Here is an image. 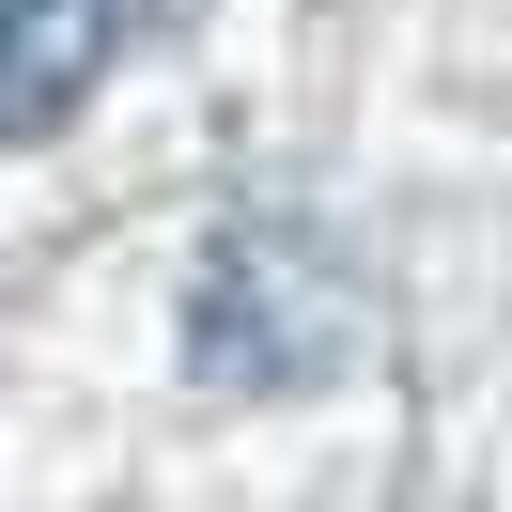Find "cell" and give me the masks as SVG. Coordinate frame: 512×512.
<instances>
[{
  "label": "cell",
  "mask_w": 512,
  "mask_h": 512,
  "mask_svg": "<svg viewBox=\"0 0 512 512\" xmlns=\"http://www.w3.org/2000/svg\"><path fill=\"white\" fill-rule=\"evenodd\" d=\"M125 47V0H0V140L78 125V94Z\"/></svg>",
  "instance_id": "cell-2"
},
{
  "label": "cell",
  "mask_w": 512,
  "mask_h": 512,
  "mask_svg": "<svg viewBox=\"0 0 512 512\" xmlns=\"http://www.w3.org/2000/svg\"><path fill=\"white\" fill-rule=\"evenodd\" d=\"M342 342H357V280L295 218H233L218 249H202V280H187V373H218V388H311V373H342Z\"/></svg>",
  "instance_id": "cell-1"
}]
</instances>
